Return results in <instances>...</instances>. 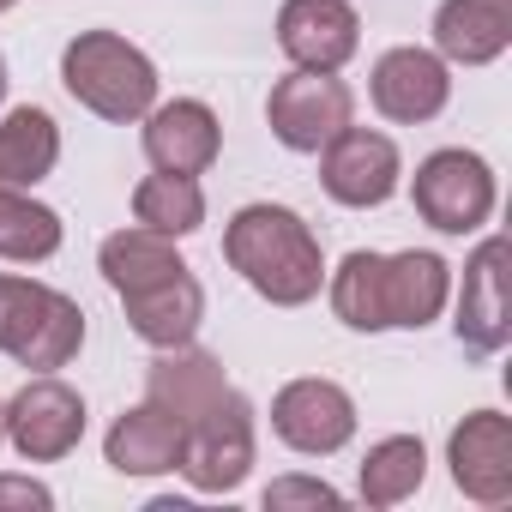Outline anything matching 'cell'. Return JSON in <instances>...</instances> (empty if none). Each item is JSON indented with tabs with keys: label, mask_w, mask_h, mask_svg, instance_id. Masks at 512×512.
<instances>
[{
	"label": "cell",
	"mask_w": 512,
	"mask_h": 512,
	"mask_svg": "<svg viewBox=\"0 0 512 512\" xmlns=\"http://www.w3.org/2000/svg\"><path fill=\"white\" fill-rule=\"evenodd\" d=\"M506 241L500 235H488L482 247H476V260L464 266V296H458V344L470 350V356H494L500 344H506V332H512V320H506Z\"/></svg>",
	"instance_id": "4fadbf2b"
},
{
	"label": "cell",
	"mask_w": 512,
	"mask_h": 512,
	"mask_svg": "<svg viewBox=\"0 0 512 512\" xmlns=\"http://www.w3.org/2000/svg\"><path fill=\"white\" fill-rule=\"evenodd\" d=\"M145 398L163 404L187 428L181 470L199 494H229L247 476V464H253V410L205 350H187V344L163 350L145 374Z\"/></svg>",
	"instance_id": "6da1fadb"
},
{
	"label": "cell",
	"mask_w": 512,
	"mask_h": 512,
	"mask_svg": "<svg viewBox=\"0 0 512 512\" xmlns=\"http://www.w3.org/2000/svg\"><path fill=\"white\" fill-rule=\"evenodd\" d=\"M452 482L482 506L512 500V422L500 410L464 416V428L452 434Z\"/></svg>",
	"instance_id": "7c38bea8"
},
{
	"label": "cell",
	"mask_w": 512,
	"mask_h": 512,
	"mask_svg": "<svg viewBox=\"0 0 512 512\" xmlns=\"http://www.w3.org/2000/svg\"><path fill=\"white\" fill-rule=\"evenodd\" d=\"M0 97H7V61H0Z\"/></svg>",
	"instance_id": "4316f807"
},
{
	"label": "cell",
	"mask_w": 512,
	"mask_h": 512,
	"mask_svg": "<svg viewBox=\"0 0 512 512\" xmlns=\"http://www.w3.org/2000/svg\"><path fill=\"white\" fill-rule=\"evenodd\" d=\"M85 344V314L49 284L0 278V350L25 368H67Z\"/></svg>",
	"instance_id": "5b68a950"
},
{
	"label": "cell",
	"mask_w": 512,
	"mask_h": 512,
	"mask_svg": "<svg viewBox=\"0 0 512 512\" xmlns=\"http://www.w3.org/2000/svg\"><path fill=\"white\" fill-rule=\"evenodd\" d=\"M133 217L157 235H193L205 223V193H199L193 175H163L157 169L151 181L133 187Z\"/></svg>",
	"instance_id": "44dd1931"
},
{
	"label": "cell",
	"mask_w": 512,
	"mask_h": 512,
	"mask_svg": "<svg viewBox=\"0 0 512 512\" xmlns=\"http://www.w3.org/2000/svg\"><path fill=\"white\" fill-rule=\"evenodd\" d=\"M67 91L103 121H139L157 103V67L115 31H85L61 55Z\"/></svg>",
	"instance_id": "277c9868"
},
{
	"label": "cell",
	"mask_w": 512,
	"mask_h": 512,
	"mask_svg": "<svg viewBox=\"0 0 512 512\" xmlns=\"http://www.w3.org/2000/svg\"><path fill=\"white\" fill-rule=\"evenodd\" d=\"M272 428H278L284 446H296L308 458H326L356 434V404L332 380H290L272 404Z\"/></svg>",
	"instance_id": "30bf717a"
},
{
	"label": "cell",
	"mask_w": 512,
	"mask_h": 512,
	"mask_svg": "<svg viewBox=\"0 0 512 512\" xmlns=\"http://www.w3.org/2000/svg\"><path fill=\"white\" fill-rule=\"evenodd\" d=\"M278 43L302 73H338L362 43V19L350 0H284Z\"/></svg>",
	"instance_id": "8fae6325"
},
{
	"label": "cell",
	"mask_w": 512,
	"mask_h": 512,
	"mask_svg": "<svg viewBox=\"0 0 512 512\" xmlns=\"http://www.w3.org/2000/svg\"><path fill=\"white\" fill-rule=\"evenodd\" d=\"M446 91H452V79H446L440 55H428V49H392L374 67V109L386 121H434L446 109Z\"/></svg>",
	"instance_id": "9a60e30c"
},
{
	"label": "cell",
	"mask_w": 512,
	"mask_h": 512,
	"mask_svg": "<svg viewBox=\"0 0 512 512\" xmlns=\"http://www.w3.org/2000/svg\"><path fill=\"white\" fill-rule=\"evenodd\" d=\"M103 278L115 284V296H127V290H145V284H157V278H169V272H181V253L169 247V235H157V229H121V235H109L103 241Z\"/></svg>",
	"instance_id": "ffe728a7"
},
{
	"label": "cell",
	"mask_w": 512,
	"mask_h": 512,
	"mask_svg": "<svg viewBox=\"0 0 512 512\" xmlns=\"http://www.w3.org/2000/svg\"><path fill=\"white\" fill-rule=\"evenodd\" d=\"M320 181L338 205H386L392 187H398V145L386 133H368V127H344L338 139L320 145Z\"/></svg>",
	"instance_id": "ba28073f"
},
{
	"label": "cell",
	"mask_w": 512,
	"mask_h": 512,
	"mask_svg": "<svg viewBox=\"0 0 512 512\" xmlns=\"http://www.w3.org/2000/svg\"><path fill=\"white\" fill-rule=\"evenodd\" d=\"M7 7H13V0H0V13H7Z\"/></svg>",
	"instance_id": "83f0119b"
},
{
	"label": "cell",
	"mask_w": 512,
	"mask_h": 512,
	"mask_svg": "<svg viewBox=\"0 0 512 512\" xmlns=\"http://www.w3.org/2000/svg\"><path fill=\"white\" fill-rule=\"evenodd\" d=\"M85 434V398L61 380H31L13 404H7V440L31 458V464H49V458H67Z\"/></svg>",
	"instance_id": "9c48e42d"
},
{
	"label": "cell",
	"mask_w": 512,
	"mask_h": 512,
	"mask_svg": "<svg viewBox=\"0 0 512 512\" xmlns=\"http://www.w3.org/2000/svg\"><path fill=\"white\" fill-rule=\"evenodd\" d=\"M61 247V217L19 187H0V260H49Z\"/></svg>",
	"instance_id": "603a6c76"
},
{
	"label": "cell",
	"mask_w": 512,
	"mask_h": 512,
	"mask_svg": "<svg viewBox=\"0 0 512 512\" xmlns=\"http://www.w3.org/2000/svg\"><path fill=\"white\" fill-rule=\"evenodd\" d=\"M416 211H422V223H434L446 235L482 229L488 211H494V175H488V163L470 157V151H434L416 169Z\"/></svg>",
	"instance_id": "8992f818"
},
{
	"label": "cell",
	"mask_w": 512,
	"mask_h": 512,
	"mask_svg": "<svg viewBox=\"0 0 512 512\" xmlns=\"http://www.w3.org/2000/svg\"><path fill=\"white\" fill-rule=\"evenodd\" d=\"M0 440H7V404H0Z\"/></svg>",
	"instance_id": "484cf974"
},
{
	"label": "cell",
	"mask_w": 512,
	"mask_h": 512,
	"mask_svg": "<svg viewBox=\"0 0 512 512\" xmlns=\"http://www.w3.org/2000/svg\"><path fill=\"white\" fill-rule=\"evenodd\" d=\"M121 302H127L133 332H139L145 344H157V350L193 344L199 314H205V290L193 284V272H187V266H181V272H169V278H157V284H145V290H127Z\"/></svg>",
	"instance_id": "2e32d148"
},
{
	"label": "cell",
	"mask_w": 512,
	"mask_h": 512,
	"mask_svg": "<svg viewBox=\"0 0 512 512\" xmlns=\"http://www.w3.org/2000/svg\"><path fill=\"white\" fill-rule=\"evenodd\" d=\"M350 109L356 103H350L344 79H332V73H290L266 97V121L290 151H320L326 139H338L350 127Z\"/></svg>",
	"instance_id": "52a82bcc"
},
{
	"label": "cell",
	"mask_w": 512,
	"mask_h": 512,
	"mask_svg": "<svg viewBox=\"0 0 512 512\" xmlns=\"http://www.w3.org/2000/svg\"><path fill=\"white\" fill-rule=\"evenodd\" d=\"M223 253H229V266L260 290L266 302H278V308H302V302L320 296V278H326L320 241L284 205H247V211H235L229 229H223Z\"/></svg>",
	"instance_id": "3957f363"
},
{
	"label": "cell",
	"mask_w": 512,
	"mask_h": 512,
	"mask_svg": "<svg viewBox=\"0 0 512 512\" xmlns=\"http://www.w3.org/2000/svg\"><path fill=\"white\" fill-rule=\"evenodd\" d=\"M217 145H223V127L205 103H163L151 109L145 121V157L163 169V175H205L217 163Z\"/></svg>",
	"instance_id": "5bb4252c"
},
{
	"label": "cell",
	"mask_w": 512,
	"mask_h": 512,
	"mask_svg": "<svg viewBox=\"0 0 512 512\" xmlns=\"http://www.w3.org/2000/svg\"><path fill=\"white\" fill-rule=\"evenodd\" d=\"M422 470H428L422 440L392 434V440H380V446L368 452V464H362V500H368V506H398V500H410V494L422 488Z\"/></svg>",
	"instance_id": "7402d4cb"
},
{
	"label": "cell",
	"mask_w": 512,
	"mask_h": 512,
	"mask_svg": "<svg viewBox=\"0 0 512 512\" xmlns=\"http://www.w3.org/2000/svg\"><path fill=\"white\" fill-rule=\"evenodd\" d=\"M181 446H187V428L163 410V404H139L127 410L115 428H109V464L121 476H157V470H181Z\"/></svg>",
	"instance_id": "e0dca14e"
},
{
	"label": "cell",
	"mask_w": 512,
	"mask_h": 512,
	"mask_svg": "<svg viewBox=\"0 0 512 512\" xmlns=\"http://www.w3.org/2000/svg\"><path fill=\"white\" fill-rule=\"evenodd\" d=\"M266 506H272V512H284V506H338V488L308 482V476H284V482L266 488Z\"/></svg>",
	"instance_id": "cb8c5ba5"
},
{
	"label": "cell",
	"mask_w": 512,
	"mask_h": 512,
	"mask_svg": "<svg viewBox=\"0 0 512 512\" xmlns=\"http://www.w3.org/2000/svg\"><path fill=\"white\" fill-rule=\"evenodd\" d=\"M332 308L356 332L428 326L446 308V266L434 253H350L332 278Z\"/></svg>",
	"instance_id": "7a4b0ae2"
},
{
	"label": "cell",
	"mask_w": 512,
	"mask_h": 512,
	"mask_svg": "<svg viewBox=\"0 0 512 512\" xmlns=\"http://www.w3.org/2000/svg\"><path fill=\"white\" fill-rule=\"evenodd\" d=\"M512 43V0H446L434 13V49L446 61L482 67Z\"/></svg>",
	"instance_id": "ac0fdd59"
},
{
	"label": "cell",
	"mask_w": 512,
	"mask_h": 512,
	"mask_svg": "<svg viewBox=\"0 0 512 512\" xmlns=\"http://www.w3.org/2000/svg\"><path fill=\"white\" fill-rule=\"evenodd\" d=\"M0 506H49V488L25 476H0Z\"/></svg>",
	"instance_id": "d4e9b609"
},
{
	"label": "cell",
	"mask_w": 512,
	"mask_h": 512,
	"mask_svg": "<svg viewBox=\"0 0 512 512\" xmlns=\"http://www.w3.org/2000/svg\"><path fill=\"white\" fill-rule=\"evenodd\" d=\"M61 157V133L43 109H13L0 121V187H37Z\"/></svg>",
	"instance_id": "d6986e66"
}]
</instances>
